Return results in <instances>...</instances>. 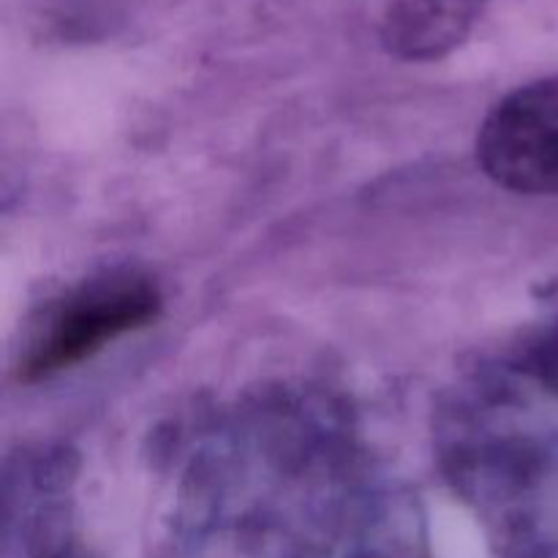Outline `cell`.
I'll use <instances>...</instances> for the list:
<instances>
[{
    "label": "cell",
    "instance_id": "6da1fadb",
    "mask_svg": "<svg viewBox=\"0 0 558 558\" xmlns=\"http://www.w3.org/2000/svg\"><path fill=\"white\" fill-rule=\"evenodd\" d=\"M161 311L156 283L136 272H109L71 289L44 308L16 363L20 381H38L80 365Z\"/></svg>",
    "mask_w": 558,
    "mask_h": 558
},
{
    "label": "cell",
    "instance_id": "7a4b0ae2",
    "mask_svg": "<svg viewBox=\"0 0 558 558\" xmlns=\"http://www.w3.org/2000/svg\"><path fill=\"white\" fill-rule=\"evenodd\" d=\"M477 161L515 194L558 196V74L507 93L483 120Z\"/></svg>",
    "mask_w": 558,
    "mask_h": 558
},
{
    "label": "cell",
    "instance_id": "3957f363",
    "mask_svg": "<svg viewBox=\"0 0 558 558\" xmlns=\"http://www.w3.org/2000/svg\"><path fill=\"white\" fill-rule=\"evenodd\" d=\"M488 0H385L381 44L409 63L456 52L483 16Z\"/></svg>",
    "mask_w": 558,
    "mask_h": 558
}]
</instances>
